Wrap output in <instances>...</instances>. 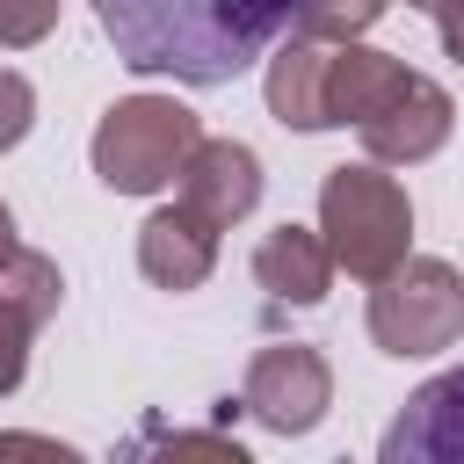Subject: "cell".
Masks as SVG:
<instances>
[{"label":"cell","instance_id":"2e32d148","mask_svg":"<svg viewBox=\"0 0 464 464\" xmlns=\"http://www.w3.org/2000/svg\"><path fill=\"white\" fill-rule=\"evenodd\" d=\"M435 36H442V51L464 65V0H450V7H435Z\"/></svg>","mask_w":464,"mask_h":464},{"label":"cell","instance_id":"6da1fadb","mask_svg":"<svg viewBox=\"0 0 464 464\" xmlns=\"http://www.w3.org/2000/svg\"><path fill=\"white\" fill-rule=\"evenodd\" d=\"M297 7L304 0H94V22L138 80L225 87L297 29Z\"/></svg>","mask_w":464,"mask_h":464},{"label":"cell","instance_id":"30bf717a","mask_svg":"<svg viewBox=\"0 0 464 464\" xmlns=\"http://www.w3.org/2000/svg\"><path fill=\"white\" fill-rule=\"evenodd\" d=\"M326 65H334V44L326 36H304L290 29V44L268 51V116L283 130H334V109H326Z\"/></svg>","mask_w":464,"mask_h":464},{"label":"cell","instance_id":"5b68a950","mask_svg":"<svg viewBox=\"0 0 464 464\" xmlns=\"http://www.w3.org/2000/svg\"><path fill=\"white\" fill-rule=\"evenodd\" d=\"M370 341L384 355H442L464 341V276L435 254H406L370 283Z\"/></svg>","mask_w":464,"mask_h":464},{"label":"cell","instance_id":"5bb4252c","mask_svg":"<svg viewBox=\"0 0 464 464\" xmlns=\"http://www.w3.org/2000/svg\"><path fill=\"white\" fill-rule=\"evenodd\" d=\"M58 29V0H0V51H29Z\"/></svg>","mask_w":464,"mask_h":464},{"label":"cell","instance_id":"9a60e30c","mask_svg":"<svg viewBox=\"0 0 464 464\" xmlns=\"http://www.w3.org/2000/svg\"><path fill=\"white\" fill-rule=\"evenodd\" d=\"M29 123H36V87L14 65H0V152H14L29 138Z\"/></svg>","mask_w":464,"mask_h":464},{"label":"cell","instance_id":"d6986e66","mask_svg":"<svg viewBox=\"0 0 464 464\" xmlns=\"http://www.w3.org/2000/svg\"><path fill=\"white\" fill-rule=\"evenodd\" d=\"M406 7H420V14H435V7H450V0H406Z\"/></svg>","mask_w":464,"mask_h":464},{"label":"cell","instance_id":"3957f363","mask_svg":"<svg viewBox=\"0 0 464 464\" xmlns=\"http://www.w3.org/2000/svg\"><path fill=\"white\" fill-rule=\"evenodd\" d=\"M319 232H326L334 268H348L355 283H377L413 246V203H406L399 174H384V160L326 167V181H319Z\"/></svg>","mask_w":464,"mask_h":464},{"label":"cell","instance_id":"4fadbf2b","mask_svg":"<svg viewBox=\"0 0 464 464\" xmlns=\"http://www.w3.org/2000/svg\"><path fill=\"white\" fill-rule=\"evenodd\" d=\"M36 326H44V319H36L22 297L0 290V399L29 377V341H36Z\"/></svg>","mask_w":464,"mask_h":464},{"label":"cell","instance_id":"8fae6325","mask_svg":"<svg viewBox=\"0 0 464 464\" xmlns=\"http://www.w3.org/2000/svg\"><path fill=\"white\" fill-rule=\"evenodd\" d=\"M254 283H261L276 304H319V297L334 290L326 232H319V225H276V232H261V246H254Z\"/></svg>","mask_w":464,"mask_h":464},{"label":"cell","instance_id":"277c9868","mask_svg":"<svg viewBox=\"0 0 464 464\" xmlns=\"http://www.w3.org/2000/svg\"><path fill=\"white\" fill-rule=\"evenodd\" d=\"M196 138H203V123H196L188 102H174V94H123V102L102 109L87 160H94L102 188H116V196H160L167 181H181Z\"/></svg>","mask_w":464,"mask_h":464},{"label":"cell","instance_id":"9c48e42d","mask_svg":"<svg viewBox=\"0 0 464 464\" xmlns=\"http://www.w3.org/2000/svg\"><path fill=\"white\" fill-rule=\"evenodd\" d=\"M181 203L196 218H210L218 232L239 225L261 203V152L239 145V138H196V152L181 167Z\"/></svg>","mask_w":464,"mask_h":464},{"label":"cell","instance_id":"e0dca14e","mask_svg":"<svg viewBox=\"0 0 464 464\" xmlns=\"http://www.w3.org/2000/svg\"><path fill=\"white\" fill-rule=\"evenodd\" d=\"M22 450H36V457H72V450L51 442V435H0V457H22Z\"/></svg>","mask_w":464,"mask_h":464},{"label":"cell","instance_id":"7c38bea8","mask_svg":"<svg viewBox=\"0 0 464 464\" xmlns=\"http://www.w3.org/2000/svg\"><path fill=\"white\" fill-rule=\"evenodd\" d=\"M384 7H392V0H304V7H297V29H304V36H326V44H348V36H362Z\"/></svg>","mask_w":464,"mask_h":464},{"label":"cell","instance_id":"ba28073f","mask_svg":"<svg viewBox=\"0 0 464 464\" xmlns=\"http://www.w3.org/2000/svg\"><path fill=\"white\" fill-rule=\"evenodd\" d=\"M138 268H145L152 290H174V297H181V290H203L210 268H218V225L196 218L181 196L160 203V210L138 225Z\"/></svg>","mask_w":464,"mask_h":464},{"label":"cell","instance_id":"ac0fdd59","mask_svg":"<svg viewBox=\"0 0 464 464\" xmlns=\"http://www.w3.org/2000/svg\"><path fill=\"white\" fill-rule=\"evenodd\" d=\"M14 246H22V239H14V210H7V203H0V261H7V254H14Z\"/></svg>","mask_w":464,"mask_h":464},{"label":"cell","instance_id":"52a82bcc","mask_svg":"<svg viewBox=\"0 0 464 464\" xmlns=\"http://www.w3.org/2000/svg\"><path fill=\"white\" fill-rule=\"evenodd\" d=\"M384 464H464V362L428 377L377 442Z\"/></svg>","mask_w":464,"mask_h":464},{"label":"cell","instance_id":"7a4b0ae2","mask_svg":"<svg viewBox=\"0 0 464 464\" xmlns=\"http://www.w3.org/2000/svg\"><path fill=\"white\" fill-rule=\"evenodd\" d=\"M326 109L334 123H355L362 152L384 160V167H420L450 145L457 130V102L413 72L406 58L392 51H370V44H334V65H326Z\"/></svg>","mask_w":464,"mask_h":464},{"label":"cell","instance_id":"8992f818","mask_svg":"<svg viewBox=\"0 0 464 464\" xmlns=\"http://www.w3.org/2000/svg\"><path fill=\"white\" fill-rule=\"evenodd\" d=\"M239 406L268 428V435H312L334 406V362L312 341H268L246 362Z\"/></svg>","mask_w":464,"mask_h":464}]
</instances>
